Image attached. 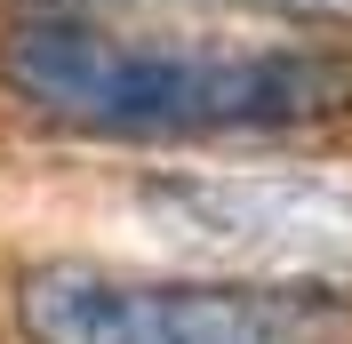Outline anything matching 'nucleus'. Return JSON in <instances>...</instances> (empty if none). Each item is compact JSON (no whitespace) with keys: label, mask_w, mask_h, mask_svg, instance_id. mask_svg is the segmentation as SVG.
Returning <instances> with one entry per match:
<instances>
[{"label":"nucleus","mask_w":352,"mask_h":344,"mask_svg":"<svg viewBox=\"0 0 352 344\" xmlns=\"http://www.w3.org/2000/svg\"><path fill=\"white\" fill-rule=\"evenodd\" d=\"M168 208L200 240H217L248 264H280L288 280L352 264V184H336V176H305V169L200 176V184H176Z\"/></svg>","instance_id":"nucleus-3"},{"label":"nucleus","mask_w":352,"mask_h":344,"mask_svg":"<svg viewBox=\"0 0 352 344\" xmlns=\"http://www.w3.org/2000/svg\"><path fill=\"white\" fill-rule=\"evenodd\" d=\"M0 96L88 144H224L352 120V41H144L104 17H16Z\"/></svg>","instance_id":"nucleus-1"},{"label":"nucleus","mask_w":352,"mask_h":344,"mask_svg":"<svg viewBox=\"0 0 352 344\" xmlns=\"http://www.w3.org/2000/svg\"><path fill=\"white\" fill-rule=\"evenodd\" d=\"M16 17H112V8H129V0H8Z\"/></svg>","instance_id":"nucleus-4"},{"label":"nucleus","mask_w":352,"mask_h":344,"mask_svg":"<svg viewBox=\"0 0 352 344\" xmlns=\"http://www.w3.org/2000/svg\"><path fill=\"white\" fill-rule=\"evenodd\" d=\"M24 344H352L329 280H136L41 264L16 280Z\"/></svg>","instance_id":"nucleus-2"},{"label":"nucleus","mask_w":352,"mask_h":344,"mask_svg":"<svg viewBox=\"0 0 352 344\" xmlns=\"http://www.w3.org/2000/svg\"><path fill=\"white\" fill-rule=\"evenodd\" d=\"M312 24L336 32V41H352V0H312Z\"/></svg>","instance_id":"nucleus-5"}]
</instances>
